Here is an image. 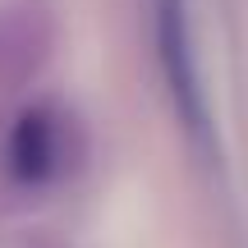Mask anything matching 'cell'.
<instances>
[{
	"mask_svg": "<svg viewBox=\"0 0 248 248\" xmlns=\"http://www.w3.org/2000/svg\"><path fill=\"white\" fill-rule=\"evenodd\" d=\"M5 175L9 184L28 188H55L83 166L88 156V138H83V124L64 101L55 97H37V101H23L14 110L5 129Z\"/></svg>",
	"mask_w": 248,
	"mask_h": 248,
	"instance_id": "cell-1",
	"label": "cell"
},
{
	"mask_svg": "<svg viewBox=\"0 0 248 248\" xmlns=\"http://www.w3.org/2000/svg\"><path fill=\"white\" fill-rule=\"evenodd\" d=\"M147 9H152V46H156V64H161V78H166L170 106H175L179 124L188 129L193 147L212 156L216 129H212V106H207L198 51H193L188 0H147Z\"/></svg>",
	"mask_w": 248,
	"mask_h": 248,
	"instance_id": "cell-2",
	"label": "cell"
},
{
	"mask_svg": "<svg viewBox=\"0 0 248 248\" xmlns=\"http://www.w3.org/2000/svg\"><path fill=\"white\" fill-rule=\"evenodd\" d=\"M23 248H55V244H46V239H28Z\"/></svg>",
	"mask_w": 248,
	"mask_h": 248,
	"instance_id": "cell-3",
	"label": "cell"
}]
</instances>
